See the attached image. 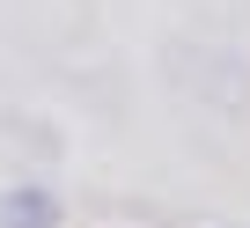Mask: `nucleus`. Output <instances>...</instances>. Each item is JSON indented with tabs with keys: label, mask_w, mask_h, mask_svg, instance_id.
Segmentation results:
<instances>
[{
	"label": "nucleus",
	"mask_w": 250,
	"mask_h": 228,
	"mask_svg": "<svg viewBox=\"0 0 250 228\" xmlns=\"http://www.w3.org/2000/svg\"><path fill=\"white\" fill-rule=\"evenodd\" d=\"M59 221H66V199L52 184H37V177L0 191V228H59Z\"/></svg>",
	"instance_id": "f257e3e1"
},
{
	"label": "nucleus",
	"mask_w": 250,
	"mask_h": 228,
	"mask_svg": "<svg viewBox=\"0 0 250 228\" xmlns=\"http://www.w3.org/2000/svg\"><path fill=\"white\" fill-rule=\"evenodd\" d=\"M213 228H235V221H213Z\"/></svg>",
	"instance_id": "f03ea898"
}]
</instances>
